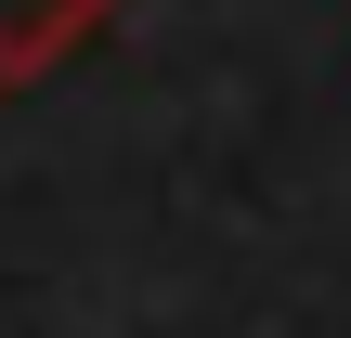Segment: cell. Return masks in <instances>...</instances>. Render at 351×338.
I'll return each instance as SVG.
<instances>
[{
  "mask_svg": "<svg viewBox=\"0 0 351 338\" xmlns=\"http://www.w3.org/2000/svg\"><path fill=\"white\" fill-rule=\"evenodd\" d=\"M117 0H0V78H52Z\"/></svg>",
  "mask_w": 351,
  "mask_h": 338,
  "instance_id": "6da1fadb",
  "label": "cell"
}]
</instances>
